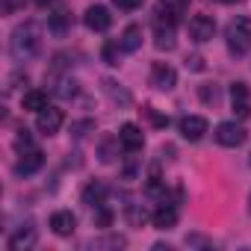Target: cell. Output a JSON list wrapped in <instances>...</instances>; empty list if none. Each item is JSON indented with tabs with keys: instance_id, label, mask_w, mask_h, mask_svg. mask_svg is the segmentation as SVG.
Returning a JSON list of instances; mask_svg holds the SVG:
<instances>
[{
	"instance_id": "6da1fadb",
	"label": "cell",
	"mask_w": 251,
	"mask_h": 251,
	"mask_svg": "<svg viewBox=\"0 0 251 251\" xmlns=\"http://www.w3.org/2000/svg\"><path fill=\"white\" fill-rule=\"evenodd\" d=\"M9 50L15 62H30L39 56L42 50V30L36 21H24L21 27H15L12 39H9Z\"/></svg>"
},
{
	"instance_id": "7a4b0ae2",
	"label": "cell",
	"mask_w": 251,
	"mask_h": 251,
	"mask_svg": "<svg viewBox=\"0 0 251 251\" xmlns=\"http://www.w3.org/2000/svg\"><path fill=\"white\" fill-rule=\"evenodd\" d=\"M225 39H227V48H230L233 56H245L248 48H251V18L248 15L233 18L225 30Z\"/></svg>"
},
{
	"instance_id": "3957f363",
	"label": "cell",
	"mask_w": 251,
	"mask_h": 251,
	"mask_svg": "<svg viewBox=\"0 0 251 251\" xmlns=\"http://www.w3.org/2000/svg\"><path fill=\"white\" fill-rule=\"evenodd\" d=\"M189 9V0H157L154 6V24H177Z\"/></svg>"
},
{
	"instance_id": "277c9868",
	"label": "cell",
	"mask_w": 251,
	"mask_h": 251,
	"mask_svg": "<svg viewBox=\"0 0 251 251\" xmlns=\"http://www.w3.org/2000/svg\"><path fill=\"white\" fill-rule=\"evenodd\" d=\"M213 136H216V142H219V145H225V148H239V145L245 142V136H248V133L239 127L236 121H222L219 127H216V133H213Z\"/></svg>"
},
{
	"instance_id": "5b68a950",
	"label": "cell",
	"mask_w": 251,
	"mask_h": 251,
	"mask_svg": "<svg viewBox=\"0 0 251 251\" xmlns=\"http://www.w3.org/2000/svg\"><path fill=\"white\" fill-rule=\"evenodd\" d=\"M59 127H62V109L45 106V109L36 115V130H39L42 136H53V133H59Z\"/></svg>"
},
{
	"instance_id": "8992f818",
	"label": "cell",
	"mask_w": 251,
	"mask_h": 251,
	"mask_svg": "<svg viewBox=\"0 0 251 251\" xmlns=\"http://www.w3.org/2000/svg\"><path fill=\"white\" fill-rule=\"evenodd\" d=\"M213 36H216V21H213L210 15H195V18H189V39H192V42L204 45V42H210Z\"/></svg>"
},
{
	"instance_id": "52a82bcc",
	"label": "cell",
	"mask_w": 251,
	"mask_h": 251,
	"mask_svg": "<svg viewBox=\"0 0 251 251\" xmlns=\"http://www.w3.org/2000/svg\"><path fill=\"white\" fill-rule=\"evenodd\" d=\"M151 86L160 89V92H172L177 86V71L169 65V62H157L151 68Z\"/></svg>"
},
{
	"instance_id": "ba28073f",
	"label": "cell",
	"mask_w": 251,
	"mask_h": 251,
	"mask_svg": "<svg viewBox=\"0 0 251 251\" xmlns=\"http://www.w3.org/2000/svg\"><path fill=\"white\" fill-rule=\"evenodd\" d=\"M118 139H121V148L127 151V154H136V151H142V145H145V133L136 127V124H121V130H118Z\"/></svg>"
},
{
	"instance_id": "9c48e42d",
	"label": "cell",
	"mask_w": 251,
	"mask_h": 251,
	"mask_svg": "<svg viewBox=\"0 0 251 251\" xmlns=\"http://www.w3.org/2000/svg\"><path fill=\"white\" fill-rule=\"evenodd\" d=\"M83 24L92 30V33H106L109 24H112V15L106 6H89L86 15H83Z\"/></svg>"
},
{
	"instance_id": "30bf717a",
	"label": "cell",
	"mask_w": 251,
	"mask_h": 251,
	"mask_svg": "<svg viewBox=\"0 0 251 251\" xmlns=\"http://www.w3.org/2000/svg\"><path fill=\"white\" fill-rule=\"evenodd\" d=\"M204 133H207V118H201V115H183L180 118V136L183 139L198 142V139H204Z\"/></svg>"
},
{
	"instance_id": "8fae6325",
	"label": "cell",
	"mask_w": 251,
	"mask_h": 251,
	"mask_svg": "<svg viewBox=\"0 0 251 251\" xmlns=\"http://www.w3.org/2000/svg\"><path fill=\"white\" fill-rule=\"evenodd\" d=\"M50 230H53L56 236H71V233L77 230V216H74L71 210H56V213L50 216Z\"/></svg>"
},
{
	"instance_id": "7c38bea8",
	"label": "cell",
	"mask_w": 251,
	"mask_h": 251,
	"mask_svg": "<svg viewBox=\"0 0 251 251\" xmlns=\"http://www.w3.org/2000/svg\"><path fill=\"white\" fill-rule=\"evenodd\" d=\"M230 106L239 118H245L251 112V95H248V86L245 83H233L230 86Z\"/></svg>"
},
{
	"instance_id": "4fadbf2b",
	"label": "cell",
	"mask_w": 251,
	"mask_h": 251,
	"mask_svg": "<svg viewBox=\"0 0 251 251\" xmlns=\"http://www.w3.org/2000/svg\"><path fill=\"white\" fill-rule=\"evenodd\" d=\"M42 166H45V154L33 148V151H24V154H21V160L15 163V175L27 177V175H36Z\"/></svg>"
},
{
	"instance_id": "5bb4252c",
	"label": "cell",
	"mask_w": 251,
	"mask_h": 251,
	"mask_svg": "<svg viewBox=\"0 0 251 251\" xmlns=\"http://www.w3.org/2000/svg\"><path fill=\"white\" fill-rule=\"evenodd\" d=\"M48 33H53V36H68L71 33V15L62 9V6H56L53 12H48Z\"/></svg>"
},
{
	"instance_id": "9a60e30c",
	"label": "cell",
	"mask_w": 251,
	"mask_h": 251,
	"mask_svg": "<svg viewBox=\"0 0 251 251\" xmlns=\"http://www.w3.org/2000/svg\"><path fill=\"white\" fill-rule=\"evenodd\" d=\"M177 225V204H169L166 198H163V204L157 207V213H154V227H160V230H172Z\"/></svg>"
},
{
	"instance_id": "2e32d148",
	"label": "cell",
	"mask_w": 251,
	"mask_h": 251,
	"mask_svg": "<svg viewBox=\"0 0 251 251\" xmlns=\"http://www.w3.org/2000/svg\"><path fill=\"white\" fill-rule=\"evenodd\" d=\"M33 245H36V227L33 225H24V227H18L9 236V248L12 251H30Z\"/></svg>"
},
{
	"instance_id": "e0dca14e",
	"label": "cell",
	"mask_w": 251,
	"mask_h": 251,
	"mask_svg": "<svg viewBox=\"0 0 251 251\" xmlns=\"http://www.w3.org/2000/svg\"><path fill=\"white\" fill-rule=\"evenodd\" d=\"M83 204L92 207V210H100L106 204V186L100 180H92L86 189H83Z\"/></svg>"
},
{
	"instance_id": "ac0fdd59",
	"label": "cell",
	"mask_w": 251,
	"mask_h": 251,
	"mask_svg": "<svg viewBox=\"0 0 251 251\" xmlns=\"http://www.w3.org/2000/svg\"><path fill=\"white\" fill-rule=\"evenodd\" d=\"M139 45H142V27L130 24L127 30L121 33V42H118V48H121L124 53H133V50H139Z\"/></svg>"
},
{
	"instance_id": "d6986e66",
	"label": "cell",
	"mask_w": 251,
	"mask_h": 251,
	"mask_svg": "<svg viewBox=\"0 0 251 251\" xmlns=\"http://www.w3.org/2000/svg\"><path fill=\"white\" fill-rule=\"evenodd\" d=\"M154 45L160 50H172L175 48V27L172 24H154Z\"/></svg>"
},
{
	"instance_id": "ffe728a7",
	"label": "cell",
	"mask_w": 251,
	"mask_h": 251,
	"mask_svg": "<svg viewBox=\"0 0 251 251\" xmlns=\"http://www.w3.org/2000/svg\"><path fill=\"white\" fill-rule=\"evenodd\" d=\"M118 148H121V139H118V136H103L100 145H98V157H100V163H112V160L118 157Z\"/></svg>"
},
{
	"instance_id": "44dd1931",
	"label": "cell",
	"mask_w": 251,
	"mask_h": 251,
	"mask_svg": "<svg viewBox=\"0 0 251 251\" xmlns=\"http://www.w3.org/2000/svg\"><path fill=\"white\" fill-rule=\"evenodd\" d=\"M21 106L24 109H33V112H42L48 106V92H39V89H30L24 98H21Z\"/></svg>"
},
{
	"instance_id": "7402d4cb",
	"label": "cell",
	"mask_w": 251,
	"mask_h": 251,
	"mask_svg": "<svg viewBox=\"0 0 251 251\" xmlns=\"http://www.w3.org/2000/svg\"><path fill=\"white\" fill-rule=\"evenodd\" d=\"M103 92L115 100V103H121V106H127L130 103V92H124V89H118L112 80H103Z\"/></svg>"
},
{
	"instance_id": "603a6c76",
	"label": "cell",
	"mask_w": 251,
	"mask_h": 251,
	"mask_svg": "<svg viewBox=\"0 0 251 251\" xmlns=\"http://www.w3.org/2000/svg\"><path fill=\"white\" fill-rule=\"evenodd\" d=\"M56 95H59V98H74V95H77V80H74V77H62Z\"/></svg>"
},
{
	"instance_id": "cb8c5ba5",
	"label": "cell",
	"mask_w": 251,
	"mask_h": 251,
	"mask_svg": "<svg viewBox=\"0 0 251 251\" xmlns=\"http://www.w3.org/2000/svg\"><path fill=\"white\" fill-rule=\"evenodd\" d=\"M89 130H95V121H92V118H86V121H74V124H71V136H74V139H83Z\"/></svg>"
},
{
	"instance_id": "d4e9b609",
	"label": "cell",
	"mask_w": 251,
	"mask_h": 251,
	"mask_svg": "<svg viewBox=\"0 0 251 251\" xmlns=\"http://www.w3.org/2000/svg\"><path fill=\"white\" fill-rule=\"evenodd\" d=\"M15 148L24 154V151H33V136H30V130H18V136H15Z\"/></svg>"
},
{
	"instance_id": "484cf974",
	"label": "cell",
	"mask_w": 251,
	"mask_h": 251,
	"mask_svg": "<svg viewBox=\"0 0 251 251\" xmlns=\"http://www.w3.org/2000/svg\"><path fill=\"white\" fill-rule=\"evenodd\" d=\"M24 3H27V0H3L0 9H3V15H15L18 9H24Z\"/></svg>"
},
{
	"instance_id": "4316f807",
	"label": "cell",
	"mask_w": 251,
	"mask_h": 251,
	"mask_svg": "<svg viewBox=\"0 0 251 251\" xmlns=\"http://www.w3.org/2000/svg\"><path fill=\"white\" fill-rule=\"evenodd\" d=\"M112 3H115L118 9H124V12H133V9L142 6V0H112Z\"/></svg>"
},
{
	"instance_id": "83f0119b",
	"label": "cell",
	"mask_w": 251,
	"mask_h": 251,
	"mask_svg": "<svg viewBox=\"0 0 251 251\" xmlns=\"http://www.w3.org/2000/svg\"><path fill=\"white\" fill-rule=\"evenodd\" d=\"M103 59H106L109 65H118V56H115V45H112V42L103 48Z\"/></svg>"
},
{
	"instance_id": "f1b7e54d",
	"label": "cell",
	"mask_w": 251,
	"mask_h": 251,
	"mask_svg": "<svg viewBox=\"0 0 251 251\" xmlns=\"http://www.w3.org/2000/svg\"><path fill=\"white\" fill-rule=\"evenodd\" d=\"M127 216H130V225H142V222L148 219V216H145V210H136V207H130V213H127Z\"/></svg>"
},
{
	"instance_id": "f546056e",
	"label": "cell",
	"mask_w": 251,
	"mask_h": 251,
	"mask_svg": "<svg viewBox=\"0 0 251 251\" xmlns=\"http://www.w3.org/2000/svg\"><path fill=\"white\" fill-rule=\"evenodd\" d=\"M201 98H204L207 103H210V100L216 103V98H219V92H216V86H213V89H210V86H201Z\"/></svg>"
},
{
	"instance_id": "4dcf8cb0",
	"label": "cell",
	"mask_w": 251,
	"mask_h": 251,
	"mask_svg": "<svg viewBox=\"0 0 251 251\" xmlns=\"http://www.w3.org/2000/svg\"><path fill=\"white\" fill-rule=\"evenodd\" d=\"M109 222H112V213L100 207V210H98V225H100V227H109Z\"/></svg>"
},
{
	"instance_id": "1f68e13d",
	"label": "cell",
	"mask_w": 251,
	"mask_h": 251,
	"mask_svg": "<svg viewBox=\"0 0 251 251\" xmlns=\"http://www.w3.org/2000/svg\"><path fill=\"white\" fill-rule=\"evenodd\" d=\"M186 68H192V71H204V59H201V56H189V59H186Z\"/></svg>"
},
{
	"instance_id": "d6a6232c",
	"label": "cell",
	"mask_w": 251,
	"mask_h": 251,
	"mask_svg": "<svg viewBox=\"0 0 251 251\" xmlns=\"http://www.w3.org/2000/svg\"><path fill=\"white\" fill-rule=\"evenodd\" d=\"M145 112H148V115H151V121H154V124H157V127H166V118H160V115H157V112H154V109H151V106H148V109H145Z\"/></svg>"
},
{
	"instance_id": "836d02e7",
	"label": "cell",
	"mask_w": 251,
	"mask_h": 251,
	"mask_svg": "<svg viewBox=\"0 0 251 251\" xmlns=\"http://www.w3.org/2000/svg\"><path fill=\"white\" fill-rule=\"evenodd\" d=\"M222 3H239V0H222Z\"/></svg>"
},
{
	"instance_id": "e575fe53",
	"label": "cell",
	"mask_w": 251,
	"mask_h": 251,
	"mask_svg": "<svg viewBox=\"0 0 251 251\" xmlns=\"http://www.w3.org/2000/svg\"><path fill=\"white\" fill-rule=\"evenodd\" d=\"M248 213H251V195H248Z\"/></svg>"
},
{
	"instance_id": "d590c367",
	"label": "cell",
	"mask_w": 251,
	"mask_h": 251,
	"mask_svg": "<svg viewBox=\"0 0 251 251\" xmlns=\"http://www.w3.org/2000/svg\"><path fill=\"white\" fill-rule=\"evenodd\" d=\"M248 163H251V160H248Z\"/></svg>"
}]
</instances>
